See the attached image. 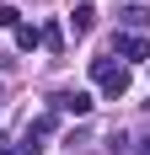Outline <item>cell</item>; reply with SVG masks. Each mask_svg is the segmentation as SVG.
I'll return each mask as SVG.
<instances>
[{"label":"cell","instance_id":"cell-1","mask_svg":"<svg viewBox=\"0 0 150 155\" xmlns=\"http://www.w3.org/2000/svg\"><path fill=\"white\" fill-rule=\"evenodd\" d=\"M91 75H97V86H102V96H129V70L123 64H113V54H102V59H91Z\"/></svg>","mask_w":150,"mask_h":155},{"label":"cell","instance_id":"cell-2","mask_svg":"<svg viewBox=\"0 0 150 155\" xmlns=\"http://www.w3.org/2000/svg\"><path fill=\"white\" fill-rule=\"evenodd\" d=\"M48 107H54V112H70V118H91L97 96H91V91H54V96H48Z\"/></svg>","mask_w":150,"mask_h":155},{"label":"cell","instance_id":"cell-3","mask_svg":"<svg viewBox=\"0 0 150 155\" xmlns=\"http://www.w3.org/2000/svg\"><path fill=\"white\" fill-rule=\"evenodd\" d=\"M107 54L113 59H150V38H139V32H113V43H107Z\"/></svg>","mask_w":150,"mask_h":155},{"label":"cell","instance_id":"cell-4","mask_svg":"<svg viewBox=\"0 0 150 155\" xmlns=\"http://www.w3.org/2000/svg\"><path fill=\"white\" fill-rule=\"evenodd\" d=\"M32 48H43V27L22 21V27H16V54H32Z\"/></svg>","mask_w":150,"mask_h":155},{"label":"cell","instance_id":"cell-5","mask_svg":"<svg viewBox=\"0 0 150 155\" xmlns=\"http://www.w3.org/2000/svg\"><path fill=\"white\" fill-rule=\"evenodd\" d=\"M70 27H75V38H86V32L97 27V5H91V0H86V5H75V11H70Z\"/></svg>","mask_w":150,"mask_h":155},{"label":"cell","instance_id":"cell-6","mask_svg":"<svg viewBox=\"0 0 150 155\" xmlns=\"http://www.w3.org/2000/svg\"><path fill=\"white\" fill-rule=\"evenodd\" d=\"M27 134H38V139H48V134H59V112H54V107H48V112H38V118L27 123Z\"/></svg>","mask_w":150,"mask_h":155},{"label":"cell","instance_id":"cell-7","mask_svg":"<svg viewBox=\"0 0 150 155\" xmlns=\"http://www.w3.org/2000/svg\"><path fill=\"white\" fill-rule=\"evenodd\" d=\"M43 48L48 54H64V27L59 21H43Z\"/></svg>","mask_w":150,"mask_h":155},{"label":"cell","instance_id":"cell-8","mask_svg":"<svg viewBox=\"0 0 150 155\" xmlns=\"http://www.w3.org/2000/svg\"><path fill=\"white\" fill-rule=\"evenodd\" d=\"M118 16H123L129 32H145V27H150V11H145V5H129V11H118Z\"/></svg>","mask_w":150,"mask_h":155},{"label":"cell","instance_id":"cell-9","mask_svg":"<svg viewBox=\"0 0 150 155\" xmlns=\"http://www.w3.org/2000/svg\"><path fill=\"white\" fill-rule=\"evenodd\" d=\"M11 155H43V139L38 134H22V144H11Z\"/></svg>","mask_w":150,"mask_h":155},{"label":"cell","instance_id":"cell-10","mask_svg":"<svg viewBox=\"0 0 150 155\" xmlns=\"http://www.w3.org/2000/svg\"><path fill=\"white\" fill-rule=\"evenodd\" d=\"M0 27H11V32H16V27H22V11H16L11 0H5V5H0Z\"/></svg>","mask_w":150,"mask_h":155},{"label":"cell","instance_id":"cell-11","mask_svg":"<svg viewBox=\"0 0 150 155\" xmlns=\"http://www.w3.org/2000/svg\"><path fill=\"white\" fill-rule=\"evenodd\" d=\"M139 155H150V139H139Z\"/></svg>","mask_w":150,"mask_h":155},{"label":"cell","instance_id":"cell-12","mask_svg":"<svg viewBox=\"0 0 150 155\" xmlns=\"http://www.w3.org/2000/svg\"><path fill=\"white\" fill-rule=\"evenodd\" d=\"M0 155H11V144H5V139H0Z\"/></svg>","mask_w":150,"mask_h":155}]
</instances>
